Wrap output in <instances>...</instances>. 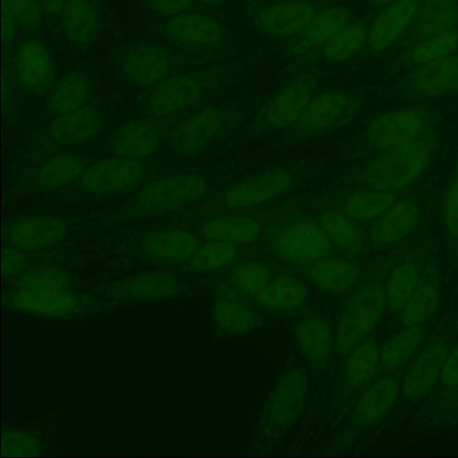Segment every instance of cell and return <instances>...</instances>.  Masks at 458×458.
<instances>
[{"instance_id":"1","label":"cell","mask_w":458,"mask_h":458,"mask_svg":"<svg viewBox=\"0 0 458 458\" xmlns=\"http://www.w3.org/2000/svg\"><path fill=\"white\" fill-rule=\"evenodd\" d=\"M330 0H246L244 21L256 33L270 38L300 35Z\"/></svg>"},{"instance_id":"2","label":"cell","mask_w":458,"mask_h":458,"mask_svg":"<svg viewBox=\"0 0 458 458\" xmlns=\"http://www.w3.org/2000/svg\"><path fill=\"white\" fill-rule=\"evenodd\" d=\"M243 111L232 104L205 106L183 122L172 132L169 146L182 157H190L225 139L243 120Z\"/></svg>"},{"instance_id":"3","label":"cell","mask_w":458,"mask_h":458,"mask_svg":"<svg viewBox=\"0 0 458 458\" xmlns=\"http://www.w3.org/2000/svg\"><path fill=\"white\" fill-rule=\"evenodd\" d=\"M431 153L432 143L425 137L386 151L369 165L365 180L376 190L394 192L403 189L420 177Z\"/></svg>"},{"instance_id":"4","label":"cell","mask_w":458,"mask_h":458,"mask_svg":"<svg viewBox=\"0 0 458 458\" xmlns=\"http://www.w3.org/2000/svg\"><path fill=\"white\" fill-rule=\"evenodd\" d=\"M313 92V82L307 79L284 86L253 116L244 132L249 137H257L288 130L300 118Z\"/></svg>"},{"instance_id":"5","label":"cell","mask_w":458,"mask_h":458,"mask_svg":"<svg viewBox=\"0 0 458 458\" xmlns=\"http://www.w3.org/2000/svg\"><path fill=\"white\" fill-rule=\"evenodd\" d=\"M356 109V99L344 90L313 96L297 122L286 130L285 140L299 141L329 131L351 118Z\"/></svg>"},{"instance_id":"6","label":"cell","mask_w":458,"mask_h":458,"mask_svg":"<svg viewBox=\"0 0 458 458\" xmlns=\"http://www.w3.org/2000/svg\"><path fill=\"white\" fill-rule=\"evenodd\" d=\"M165 36L174 43L204 54H219L228 49L232 36L225 24L208 14L182 13L167 18Z\"/></svg>"},{"instance_id":"7","label":"cell","mask_w":458,"mask_h":458,"mask_svg":"<svg viewBox=\"0 0 458 458\" xmlns=\"http://www.w3.org/2000/svg\"><path fill=\"white\" fill-rule=\"evenodd\" d=\"M208 190V181L197 174L163 178L146 185L138 193L135 204L143 212L165 213L199 199Z\"/></svg>"},{"instance_id":"8","label":"cell","mask_w":458,"mask_h":458,"mask_svg":"<svg viewBox=\"0 0 458 458\" xmlns=\"http://www.w3.org/2000/svg\"><path fill=\"white\" fill-rule=\"evenodd\" d=\"M386 292L379 285L359 291L346 304L337 327L336 347L350 352L377 324L385 305Z\"/></svg>"},{"instance_id":"9","label":"cell","mask_w":458,"mask_h":458,"mask_svg":"<svg viewBox=\"0 0 458 458\" xmlns=\"http://www.w3.org/2000/svg\"><path fill=\"white\" fill-rule=\"evenodd\" d=\"M217 82L215 76L193 73L165 77L150 92L147 106L158 115L183 110L198 102Z\"/></svg>"},{"instance_id":"10","label":"cell","mask_w":458,"mask_h":458,"mask_svg":"<svg viewBox=\"0 0 458 458\" xmlns=\"http://www.w3.org/2000/svg\"><path fill=\"white\" fill-rule=\"evenodd\" d=\"M274 249L286 262L307 265L326 258L331 242L319 225L310 220H298L277 233Z\"/></svg>"},{"instance_id":"11","label":"cell","mask_w":458,"mask_h":458,"mask_svg":"<svg viewBox=\"0 0 458 458\" xmlns=\"http://www.w3.org/2000/svg\"><path fill=\"white\" fill-rule=\"evenodd\" d=\"M308 381L299 369L285 372L276 383L264 411V421L268 433L280 434L286 430L301 413L307 397Z\"/></svg>"},{"instance_id":"12","label":"cell","mask_w":458,"mask_h":458,"mask_svg":"<svg viewBox=\"0 0 458 458\" xmlns=\"http://www.w3.org/2000/svg\"><path fill=\"white\" fill-rule=\"evenodd\" d=\"M426 125V119L417 110H394L372 121L367 138L374 148L386 152L422 138Z\"/></svg>"},{"instance_id":"13","label":"cell","mask_w":458,"mask_h":458,"mask_svg":"<svg viewBox=\"0 0 458 458\" xmlns=\"http://www.w3.org/2000/svg\"><path fill=\"white\" fill-rule=\"evenodd\" d=\"M143 172L140 160L121 156L107 157L96 162L83 172L81 185L90 193L117 192L138 183Z\"/></svg>"},{"instance_id":"14","label":"cell","mask_w":458,"mask_h":458,"mask_svg":"<svg viewBox=\"0 0 458 458\" xmlns=\"http://www.w3.org/2000/svg\"><path fill=\"white\" fill-rule=\"evenodd\" d=\"M293 182V174L285 169L267 171L229 188L222 196V205L238 209L263 204L286 191Z\"/></svg>"},{"instance_id":"15","label":"cell","mask_w":458,"mask_h":458,"mask_svg":"<svg viewBox=\"0 0 458 458\" xmlns=\"http://www.w3.org/2000/svg\"><path fill=\"white\" fill-rule=\"evenodd\" d=\"M121 66L133 83L148 86L158 83L168 74L171 58L168 52L154 43H139L123 55Z\"/></svg>"},{"instance_id":"16","label":"cell","mask_w":458,"mask_h":458,"mask_svg":"<svg viewBox=\"0 0 458 458\" xmlns=\"http://www.w3.org/2000/svg\"><path fill=\"white\" fill-rule=\"evenodd\" d=\"M420 8L418 0H397L387 5L368 31L369 48L380 52L392 46L417 18Z\"/></svg>"},{"instance_id":"17","label":"cell","mask_w":458,"mask_h":458,"mask_svg":"<svg viewBox=\"0 0 458 458\" xmlns=\"http://www.w3.org/2000/svg\"><path fill=\"white\" fill-rule=\"evenodd\" d=\"M9 306L26 314L43 317H64L79 307L78 297L67 291L18 289L7 298Z\"/></svg>"},{"instance_id":"18","label":"cell","mask_w":458,"mask_h":458,"mask_svg":"<svg viewBox=\"0 0 458 458\" xmlns=\"http://www.w3.org/2000/svg\"><path fill=\"white\" fill-rule=\"evenodd\" d=\"M18 81L30 92L44 90L52 80L54 64L47 47L36 39L23 42L15 55Z\"/></svg>"},{"instance_id":"19","label":"cell","mask_w":458,"mask_h":458,"mask_svg":"<svg viewBox=\"0 0 458 458\" xmlns=\"http://www.w3.org/2000/svg\"><path fill=\"white\" fill-rule=\"evenodd\" d=\"M66 232V225L61 218L37 215L16 222L12 225L9 235L17 248L36 250L56 243Z\"/></svg>"},{"instance_id":"20","label":"cell","mask_w":458,"mask_h":458,"mask_svg":"<svg viewBox=\"0 0 458 458\" xmlns=\"http://www.w3.org/2000/svg\"><path fill=\"white\" fill-rule=\"evenodd\" d=\"M103 119L93 107L58 114L49 126L51 138L62 144H81L95 139L102 131Z\"/></svg>"},{"instance_id":"21","label":"cell","mask_w":458,"mask_h":458,"mask_svg":"<svg viewBox=\"0 0 458 458\" xmlns=\"http://www.w3.org/2000/svg\"><path fill=\"white\" fill-rule=\"evenodd\" d=\"M160 144L156 126L143 120H132L122 124L111 140L112 150L117 155L140 160L153 155Z\"/></svg>"},{"instance_id":"22","label":"cell","mask_w":458,"mask_h":458,"mask_svg":"<svg viewBox=\"0 0 458 458\" xmlns=\"http://www.w3.org/2000/svg\"><path fill=\"white\" fill-rule=\"evenodd\" d=\"M180 290V283L174 276L148 272L122 282L114 293L123 301L143 302L168 300L177 295Z\"/></svg>"},{"instance_id":"23","label":"cell","mask_w":458,"mask_h":458,"mask_svg":"<svg viewBox=\"0 0 458 458\" xmlns=\"http://www.w3.org/2000/svg\"><path fill=\"white\" fill-rule=\"evenodd\" d=\"M60 13L62 29L71 43L81 47L96 39L100 18L92 0H65Z\"/></svg>"},{"instance_id":"24","label":"cell","mask_w":458,"mask_h":458,"mask_svg":"<svg viewBox=\"0 0 458 458\" xmlns=\"http://www.w3.org/2000/svg\"><path fill=\"white\" fill-rule=\"evenodd\" d=\"M448 353L447 347L443 344L425 349L404 378V395L409 398H419L427 394L437 380L440 379Z\"/></svg>"},{"instance_id":"25","label":"cell","mask_w":458,"mask_h":458,"mask_svg":"<svg viewBox=\"0 0 458 458\" xmlns=\"http://www.w3.org/2000/svg\"><path fill=\"white\" fill-rule=\"evenodd\" d=\"M420 218L418 205L411 200L395 201L371 227L372 240L379 244H393L405 238Z\"/></svg>"},{"instance_id":"26","label":"cell","mask_w":458,"mask_h":458,"mask_svg":"<svg viewBox=\"0 0 458 458\" xmlns=\"http://www.w3.org/2000/svg\"><path fill=\"white\" fill-rule=\"evenodd\" d=\"M412 85L427 96L458 90V56L451 55L420 64L412 74Z\"/></svg>"},{"instance_id":"27","label":"cell","mask_w":458,"mask_h":458,"mask_svg":"<svg viewBox=\"0 0 458 458\" xmlns=\"http://www.w3.org/2000/svg\"><path fill=\"white\" fill-rule=\"evenodd\" d=\"M199 244L191 233L181 229H167L152 233L142 242L144 252L154 259L182 260L191 258Z\"/></svg>"},{"instance_id":"28","label":"cell","mask_w":458,"mask_h":458,"mask_svg":"<svg viewBox=\"0 0 458 458\" xmlns=\"http://www.w3.org/2000/svg\"><path fill=\"white\" fill-rule=\"evenodd\" d=\"M398 395V384L391 377L374 383L363 394L353 413L359 426H369L383 417L393 406Z\"/></svg>"},{"instance_id":"29","label":"cell","mask_w":458,"mask_h":458,"mask_svg":"<svg viewBox=\"0 0 458 458\" xmlns=\"http://www.w3.org/2000/svg\"><path fill=\"white\" fill-rule=\"evenodd\" d=\"M350 13L344 6L330 4L321 10L300 36L299 46L310 48L323 46L350 24Z\"/></svg>"},{"instance_id":"30","label":"cell","mask_w":458,"mask_h":458,"mask_svg":"<svg viewBox=\"0 0 458 458\" xmlns=\"http://www.w3.org/2000/svg\"><path fill=\"white\" fill-rule=\"evenodd\" d=\"M208 240L232 244L248 243L259 234L260 225L253 218L243 216H224L206 222L201 229Z\"/></svg>"},{"instance_id":"31","label":"cell","mask_w":458,"mask_h":458,"mask_svg":"<svg viewBox=\"0 0 458 458\" xmlns=\"http://www.w3.org/2000/svg\"><path fill=\"white\" fill-rule=\"evenodd\" d=\"M89 91L86 76L79 72L64 75L53 88L48 106L57 114L77 110L83 106Z\"/></svg>"},{"instance_id":"32","label":"cell","mask_w":458,"mask_h":458,"mask_svg":"<svg viewBox=\"0 0 458 458\" xmlns=\"http://www.w3.org/2000/svg\"><path fill=\"white\" fill-rule=\"evenodd\" d=\"M310 276L319 287L338 293L355 283L358 272L355 266L347 260L326 257L311 264Z\"/></svg>"},{"instance_id":"33","label":"cell","mask_w":458,"mask_h":458,"mask_svg":"<svg viewBox=\"0 0 458 458\" xmlns=\"http://www.w3.org/2000/svg\"><path fill=\"white\" fill-rule=\"evenodd\" d=\"M416 19L417 30L426 38L454 30L458 8L454 0H426Z\"/></svg>"},{"instance_id":"34","label":"cell","mask_w":458,"mask_h":458,"mask_svg":"<svg viewBox=\"0 0 458 458\" xmlns=\"http://www.w3.org/2000/svg\"><path fill=\"white\" fill-rule=\"evenodd\" d=\"M395 201L392 191L376 189L359 191L347 197L343 212L352 220L369 221L378 218Z\"/></svg>"},{"instance_id":"35","label":"cell","mask_w":458,"mask_h":458,"mask_svg":"<svg viewBox=\"0 0 458 458\" xmlns=\"http://www.w3.org/2000/svg\"><path fill=\"white\" fill-rule=\"evenodd\" d=\"M305 288L297 279L282 276L271 280L257 295V301L272 310H290L305 299Z\"/></svg>"},{"instance_id":"36","label":"cell","mask_w":458,"mask_h":458,"mask_svg":"<svg viewBox=\"0 0 458 458\" xmlns=\"http://www.w3.org/2000/svg\"><path fill=\"white\" fill-rule=\"evenodd\" d=\"M297 338L304 355L312 361L327 357L331 347V334L327 324L318 318H309L298 327Z\"/></svg>"},{"instance_id":"37","label":"cell","mask_w":458,"mask_h":458,"mask_svg":"<svg viewBox=\"0 0 458 458\" xmlns=\"http://www.w3.org/2000/svg\"><path fill=\"white\" fill-rule=\"evenodd\" d=\"M344 212L328 210L319 219V225L329 239L337 247L355 251L362 241L360 230Z\"/></svg>"},{"instance_id":"38","label":"cell","mask_w":458,"mask_h":458,"mask_svg":"<svg viewBox=\"0 0 458 458\" xmlns=\"http://www.w3.org/2000/svg\"><path fill=\"white\" fill-rule=\"evenodd\" d=\"M380 353L371 342L354 346L344 365V377L352 386H360L371 379L377 372Z\"/></svg>"},{"instance_id":"39","label":"cell","mask_w":458,"mask_h":458,"mask_svg":"<svg viewBox=\"0 0 458 458\" xmlns=\"http://www.w3.org/2000/svg\"><path fill=\"white\" fill-rule=\"evenodd\" d=\"M368 31L361 24L350 23L323 45V57L332 63L347 60L367 44Z\"/></svg>"},{"instance_id":"40","label":"cell","mask_w":458,"mask_h":458,"mask_svg":"<svg viewBox=\"0 0 458 458\" xmlns=\"http://www.w3.org/2000/svg\"><path fill=\"white\" fill-rule=\"evenodd\" d=\"M83 172V163L78 157L56 156L41 165L38 173V182L44 188H57L74 181Z\"/></svg>"},{"instance_id":"41","label":"cell","mask_w":458,"mask_h":458,"mask_svg":"<svg viewBox=\"0 0 458 458\" xmlns=\"http://www.w3.org/2000/svg\"><path fill=\"white\" fill-rule=\"evenodd\" d=\"M423 331L418 325L407 326L386 342L380 352V360L387 368H395L403 363L419 347Z\"/></svg>"},{"instance_id":"42","label":"cell","mask_w":458,"mask_h":458,"mask_svg":"<svg viewBox=\"0 0 458 458\" xmlns=\"http://www.w3.org/2000/svg\"><path fill=\"white\" fill-rule=\"evenodd\" d=\"M419 283V273L412 263H404L392 272L386 292L389 308L400 311L406 304Z\"/></svg>"},{"instance_id":"43","label":"cell","mask_w":458,"mask_h":458,"mask_svg":"<svg viewBox=\"0 0 458 458\" xmlns=\"http://www.w3.org/2000/svg\"><path fill=\"white\" fill-rule=\"evenodd\" d=\"M213 318L221 329L242 335L250 331L254 325V316L244 304L233 300L218 301L213 310Z\"/></svg>"},{"instance_id":"44","label":"cell","mask_w":458,"mask_h":458,"mask_svg":"<svg viewBox=\"0 0 458 458\" xmlns=\"http://www.w3.org/2000/svg\"><path fill=\"white\" fill-rule=\"evenodd\" d=\"M438 300V293L432 284L419 282L401 310L403 323L406 326H414L423 322L436 311Z\"/></svg>"},{"instance_id":"45","label":"cell","mask_w":458,"mask_h":458,"mask_svg":"<svg viewBox=\"0 0 458 458\" xmlns=\"http://www.w3.org/2000/svg\"><path fill=\"white\" fill-rule=\"evenodd\" d=\"M236 256L234 244L209 240L199 246L191 258V267L197 271H211L231 263Z\"/></svg>"},{"instance_id":"46","label":"cell","mask_w":458,"mask_h":458,"mask_svg":"<svg viewBox=\"0 0 458 458\" xmlns=\"http://www.w3.org/2000/svg\"><path fill=\"white\" fill-rule=\"evenodd\" d=\"M458 47V31H449L426 38L411 50V58L417 64L440 59L453 53Z\"/></svg>"},{"instance_id":"47","label":"cell","mask_w":458,"mask_h":458,"mask_svg":"<svg viewBox=\"0 0 458 458\" xmlns=\"http://www.w3.org/2000/svg\"><path fill=\"white\" fill-rule=\"evenodd\" d=\"M232 280L238 290L256 296L271 281V274L260 263L247 262L234 269Z\"/></svg>"},{"instance_id":"48","label":"cell","mask_w":458,"mask_h":458,"mask_svg":"<svg viewBox=\"0 0 458 458\" xmlns=\"http://www.w3.org/2000/svg\"><path fill=\"white\" fill-rule=\"evenodd\" d=\"M68 276L55 268H39L25 273L20 279V289L60 290L66 289Z\"/></svg>"},{"instance_id":"49","label":"cell","mask_w":458,"mask_h":458,"mask_svg":"<svg viewBox=\"0 0 458 458\" xmlns=\"http://www.w3.org/2000/svg\"><path fill=\"white\" fill-rule=\"evenodd\" d=\"M39 444L29 433L20 429H6L2 434V455L4 457L34 456Z\"/></svg>"},{"instance_id":"50","label":"cell","mask_w":458,"mask_h":458,"mask_svg":"<svg viewBox=\"0 0 458 458\" xmlns=\"http://www.w3.org/2000/svg\"><path fill=\"white\" fill-rule=\"evenodd\" d=\"M443 222L447 233L458 239V175L451 181L444 198Z\"/></svg>"},{"instance_id":"51","label":"cell","mask_w":458,"mask_h":458,"mask_svg":"<svg viewBox=\"0 0 458 458\" xmlns=\"http://www.w3.org/2000/svg\"><path fill=\"white\" fill-rule=\"evenodd\" d=\"M17 22L27 27H37L42 16L43 6L39 0H9Z\"/></svg>"},{"instance_id":"52","label":"cell","mask_w":458,"mask_h":458,"mask_svg":"<svg viewBox=\"0 0 458 458\" xmlns=\"http://www.w3.org/2000/svg\"><path fill=\"white\" fill-rule=\"evenodd\" d=\"M138 4L155 14L170 18L186 12L191 0H135Z\"/></svg>"},{"instance_id":"53","label":"cell","mask_w":458,"mask_h":458,"mask_svg":"<svg viewBox=\"0 0 458 458\" xmlns=\"http://www.w3.org/2000/svg\"><path fill=\"white\" fill-rule=\"evenodd\" d=\"M26 266V258L12 248L2 250V275L10 276L21 271Z\"/></svg>"},{"instance_id":"54","label":"cell","mask_w":458,"mask_h":458,"mask_svg":"<svg viewBox=\"0 0 458 458\" xmlns=\"http://www.w3.org/2000/svg\"><path fill=\"white\" fill-rule=\"evenodd\" d=\"M440 381L448 387H458V345L448 353Z\"/></svg>"},{"instance_id":"55","label":"cell","mask_w":458,"mask_h":458,"mask_svg":"<svg viewBox=\"0 0 458 458\" xmlns=\"http://www.w3.org/2000/svg\"><path fill=\"white\" fill-rule=\"evenodd\" d=\"M16 22L9 0H2V35L5 43L13 38Z\"/></svg>"},{"instance_id":"56","label":"cell","mask_w":458,"mask_h":458,"mask_svg":"<svg viewBox=\"0 0 458 458\" xmlns=\"http://www.w3.org/2000/svg\"><path fill=\"white\" fill-rule=\"evenodd\" d=\"M43 9L50 14L60 13L65 0H39Z\"/></svg>"},{"instance_id":"57","label":"cell","mask_w":458,"mask_h":458,"mask_svg":"<svg viewBox=\"0 0 458 458\" xmlns=\"http://www.w3.org/2000/svg\"><path fill=\"white\" fill-rule=\"evenodd\" d=\"M199 2H201L206 4L209 5H223L227 3L232 2L233 0H198Z\"/></svg>"},{"instance_id":"58","label":"cell","mask_w":458,"mask_h":458,"mask_svg":"<svg viewBox=\"0 0 458 458\" xmlns=\"http://www.w3.org/2000/svg\"><path fill=\"white\" fill-rule=\"evenodd\" d=\"M372 4L377 5H389L397 0H369Z\"/></svg>"},{"instance_id":"59","label":"cell","mask_w":458,"mask_h":458,"mask_svg":"<svg viewBox=\"0 0 458 458\" xmlns=\"http://www.w3.org/2000/svg\"><path fill=\"white\" fill-rule=\"evenodd\" d=\"M456 174L458 175V170H457V173H456Z\"/></svg>"}]
</instances>
